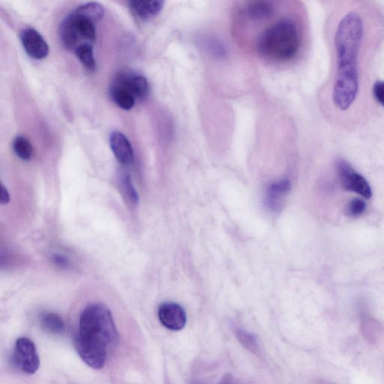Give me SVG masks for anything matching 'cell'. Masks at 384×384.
I'll return each instance as SVG.
<instances>
[{
	"label": "cell",
	"mask_w": 384,
	"mask_h": 384,
	"mask_svg": "<svg viewBox=\"0 0 384 384\" xmlns=\"http://www.w3.org/2000/svg\"><path fill=\"white\" fill-rule=\"evenodd\" d=\"M43 330L51 335H62L66 331L64 319L54 312L43 313L39 318Z\"/></svg>",
	"instance_id": "obj_13"
},
{
	"label": "cell",
	"mask_w": 384,
	"mask_h": 384,
	"mask_svg": "<svg viewBox=\"0 0 384 384\" xmlns=\"http://www.w3.org/2000/svg\"><path fill=\"white\" fill-rule=\"evenodd\" d=\"M158 316L161 324L172 331H181L186 324V313L181 305L175 303L161 305Z\"/></svg>",
	"instance_id": "obj_9"
},
{
	"label": "cell",
	"mask_w": 384,
	"mask_h": 384,
	"mask_svg": "<svg viewBox=\"0 0 384 384\" xmlns=\"http://www.w3.org/2000/svg\"><path fill=\"white\" fill-rule=\"evenodd\" d=\"M12 360L15 368L27 374H35L40 366L35 344L26 337H21L15 343Z\"/></svg>",
	"instance_id": "obj_5"
},
{
	"label": "cell",
	"mask_w": 384,
	"mask_h": 384,
	"mask_svg": "<svg viewBox=\"0 0 384 384\" xmlns=\"http://www.w3.org/2000/svg\"><path fill=\"white\" fill-rule=\"evenodd\" d=\"M110 95L117 106L127 111L134 107L136 103V98L130 92L114 83L110 88Z\"/></svg>",
	"instance_id": "obj_14"
},
{
	"label": "cell",
	"mask_w": 384,
	"mask_h": 384,
	"mask_svg": "<svg viewBox=\"0 0 384 384\" xmlns=\"http://www.w3.org/2000/svg\"><path fill=\"white\" fill-rule=\"evenodd\" d=\"M291 189V184L287 179L273 183L270 185L266 195V203L272 209H278L281 205L282 199Z\"/></svg>",
	"instance_id": "obj_12"
},
{
	"label": "cell",
	"mask_w": 384,
	"mask_h": 384,
	"mask_svg": "<svg viewBox=\"0 0 384 384\" xmlns=\"http://www.w3.org/2000/svg\"><path fill=\"white\" fill-rule=\"evenodd\" d=\"M336 168L344 190L356 192L366 199H371L372 192L370 184L348 162L340 159L336 162Z\"/></svg>",
	"instance_id": "obj_6"
},
{
	"label": "cell",
	"mask_w": 384,
	"mask_h": 384,
	"mask_svg": "<svg viewBox=\"0 0 384 384\" xmlns=\"http://www.w3.org/2000/svg\"><path fill=\"white\" fill-rule=\"evenodd\" d=\"M53 261L61 268H66L69 266V261L64 256L61 255H54Z\"/></svg>",
	"instance_id": "obj_23"
},
{
	"label": "cell",
	"mask_w": 384,
	"mask_h": 384,
	"mask_svg": "<svg viewBox=\"0 0 384 384\" xmlns=\"http://www.w3.org/2000/svg\"><path fill=\"white\" fill-rule=\"evenodd\" d=\"M246 12L250 19L263 21L272 17L274 7L268 2H253L248 5Z\"/></svg>",
	"instance_id": "obj_15"
},
{
	"label": "cell",
	"mask_w": 384,
	"mask_h": 384,
	"mask_svg": "<svg viewBox=\"0 0 384 384\" xmlns=\"http://www.w3.org/2000/svg\"><path fill=\"white\" fill-rule=\"evenodd\" d=\"M373 95L376 101L384 107V81H379L374 84Z\"/></svg>",
	"instance_id": "obj_22"
},
{
	"label": "cell",
	"mask_w": 384,
	"mask_h": 384,
	"mask_svg": "<svg viewBox=\"0 0 384 384\" xmlns=\"http://www.w3.org/2000/svg\"><path fill=\"white\" fill-rule=\"evenodd\" d=\"M300 45L301 36L296 23L284 19L264 31L257 42V50L266 58L287 61L296 56Z\"/></svg>",
	"instance_id": "obj_3"
},
{
	"label": "cell",
	"mask_w": 384,
	"mask_h": 384,
	"mask_svg": "<svg viewBox=\"0 0 384 384\" xmlns=\"http://www.w3.org/2000/svg\"><path fill=\"white\" fill-rule=\"evenodd\" d=\"M110 145L115 157L123 166H131L134 162L135 154L130 141L120 131H113L110 136Z\"/></svg>",
	"instance_id": "obj_10"
},
{
	"label": "cell",
	"mask_w": 384,
	"mask_h": 384,
	"mask_svg": "<svg viewBox=\"0 0 384 384\" xmlns=\"http://www.w3.org/2000/svg\"><path fill=\"white\" fill-rule=\"evenodd\" d=\"M130 12L141 21L150 20L160 13L164 3L161 0L154 1H130L128 3Z\"/></svg>",
	"instance_id": "obj_11"
},
{
	"label": "cell",
	"mask_w": 384,
	"mask_h": 384,
	"mask_svg": "<svg viewBox=\"0 0 384 384\" xmlns=\"http://www.w3.org/2000/svg\"><path fill=\"white\" fill-rule=\"evenodd\" d=\"M366 209V203L364 201L356 199L352 200L348 207V214L352 217L361 216Z\"/></svg>",
	"instance_id": "obj_21"
},
{
	"label": "cell",
	"mask_w": 384,
	"mask_h": 384,
	"mask_svg": "<svg viewBox=\"0 0 384 384\" xmlns=\"http://www.w3.org/2000/svg\"><path fill=\"white\" fill-rule=\"evenodd\" d=\"M21 41L29 57L43 60L49 54V46L42 36L33 28L23 29L20 35Z\"/></svg>",
	"instance_id": "obj_8"
},
{
	"label": "cell",
	"mask_w": 384,
	"mask_h": 384,
	"mask_svg": "<svg viewBox=\"0 0 384 384\" xmlns=\"http://www.w3.org/2000/svg\"><path fill=\"white\" fill-rule=\"evenodd\" d=\"M0 201H1L2 205H6V203H9L10 201V195L3 185H2L1 187V196H0Z\"/></svg>",
	"instance_id": "obj_24"
},
{
	"label": "cell",
	"mask_w": 384,
	"mask_h": 384,
	"mask_svg": "<svg viewBox=\"0 0 384 384\" xmlns=\"http://www.w3.org/2000/svg\"><path fill=\"white\" fill-rule=\"evenodd\" d=\"M119 342L111 311L101 303H92L81 312L75 347L83 361L94 370H101Z\"/></svg>",
	"instance_id": "obj_2"
},
{
	"label": "cell",
	"mask_w": 384,
	"mask_h": 384,
	"mask_svg": "<svg viewBox=\"0 0 384 384\" xmlns=\"http://www.w3.org/2000/svg\"><path fill=\"white\" fill-rule=\"evenodd\" d=\"M122 190L127 198L133 203H138L139 201V196L134 186L131 183V180L128 175H124L120 180Z\"/></svg>",
	"instance_id": "obj_20"
},
{
	"label": "cell",
	"mask_w": 384,
	"mask_h": 384,
	"mask_svg": "<svg viewBox=\"0 0 384 384\" xmlns=\"http://www.w3.org/2000/svg\"><path fill=\"white\" fill-rule=\"evenodd\" d=\"M75 12L94 23L103 18L105 14L103 6L95 2L81 5L77 8Z\"/></svg>",
	"instance_id": "obj_17"
},
{
	"label": "cell",
	"mask_w": 384,
	"mask_h": 384,
	"mask_svg": "<svg viewBox=\"0 0 384 384\" xmlns=\"http://www.w3.org/2000/svg\"><path fill=\"white\" fill-rule=\"evenodd\" d=\"M364 37V23L350 12L342 18L334 39L336 75L333 101L341 112H346L356 101L359 90V58Z\"/></svg>",
	"instance_id": "obj_1"
},
{
	"label": "cell",
	"mask_w": 384,
	"mask_h": 384,
	"mask_svg": "<svg viewBox=\"0 0 384 384\" xmlns=\"http://www.w3.org/2000/svg\"><path fill=\"white\" fill-rule=\"evenodd\" d=\"M130 92L136 99L144 100L150 92L146 78L135 71L125 69L117 74L114 82Z\"/></svg>",
	"instance_id": "obj_7"
},
{
	"label": "cell",
	"mask_w": 384,
	"mask_h": 384,
	"mask_svg": "<svg viewBox=\"0 0 384 384\" xmlns=\"http://www.w3.org/2000/svg\"><path fill=\"white\" fill-rule=\"evenodd\" d=\"M236 335L242 346L254 355H258L260 354L259 342H258L257 337L255 334L244 330H238Z\"/></svg>",
	"instance_id": "obj_19"
},
{
	"label": "cell",
	"mask_w": 384,
	"mask_h": 384,
	"mask_svg": "<svg viewBox=\"0 0 384 384\" xmlns=\"http://www.w3.org/2000/svg\"><path fill=\"white\" fill-rule=\"evenodd\" d=\"M76 56L82 65L88 70H95L97 67L93 49L91 44L85 43L78 46L75 49Z\"/></svg>",
	"instance_id": "obj_18"
},
{
	"label": "cell",
	"mask_w": 384,
	"mask_h": 384,
	"mask_svg": "<svg viewBox=\"0 0 384 384\" xmlns=\"http://www.w3.org/2000/svg\"><path fill=\"white\" fill-rule=\"evenodd\" d=\"M59 32L62 45L69 50L76 49L82 40L92 44L97 38L94 22L75 11L62 21Z\"/></svg>",
	"instance_id": "obj_4"
},
{
	"label": "cell",
	"mask_w": 384,
	"mask_h": 384,
	"mask_svg": "<svg viewBox=\"0 0 384 384\" xmlns=\"http://www.w3.org/2000/svg\"><path fill=\"white\" fill-rule=\"evenodd\" d=\"M13 151L18 158L23 161H29L33 158L34 151L29 140L25 136H18L13 140Z\"/></svg>",
	"instance_id": "obj_16"
},
{
	"label": "cell",
	"mask_w": 384,
	"mask_h": 384,
	"mask_svg": "<svg viewBox=\"0 0 384 384\" xmlns=\"http://www.w3.org/2000/svg\"><path fill=\"white\" fill-rule=\"evenodd\" d=\"M167 384H170V383H167Z\"/></svg>",
	"instance_id": "obj_25"
}]
</instances>
